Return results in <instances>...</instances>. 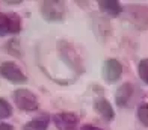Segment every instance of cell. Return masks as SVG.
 I'll return each mask as SVG.
<instances>
[{"label":"cell","mask_w":148,"mask_h":130,"mask_svg":"<svg viewBox=\"0 0 148 130\" xmlns=\"http://www.w3.org/2000/svg\"><path fill=\"white\" fill-rule=\"evenodd\" d=\"M58 49H59V53H60V58L64 59V62L68 65L71 70H74L77 74H80L83 71L80 54L76 52L73 44H70L68 41H65V39H60L59 44H58Z\"/></svg>","instance_id":"1"},{"label":"cell","mask_w":148,"mask_h":130,"mask_svg":"<svg viewBox=\"0 0 148 130\" xmlns=\"http://www.w3.org/2000/svg\"><path fill=\"white\" fill-rule=\"evenodd\" d=\"M65 5L64 2H56V0H47L41 3V15L44 20L51 23L62 21L65 18Z\"/></svg>","instance_id":"2"},{"label":"cell","mask_w":148,"mask_h":130,"mask_svg":"<svg viewBox=\"0 0 148 130\" xmlns=\"http://www.w3.org/2000/svg\"><path fill=\"white\" fill-rule=\"evenodd\" d=\"M14 101L18 109L26 112H33L36 111L39 103H38V97L32 91L26 89V88H20L14 92Z\"/></svg>","instance_id":"3"},{"label":"cell","mask_w":148,"mask_h":130,"mask_svg":"<svg viewBox=\"0 0 148 130\" xmlns=\"http://www.w3.org/2000/svg\"><path fill=\"white\" fill-rule=\"evenodd\" d=\"M20 30H21V17L18 14L0 12V36H6L9 33H18Z\"/></svg>","instance_id":"4"},{"label":"cell","mask_w":148,"mask_h":130,"mask_svg":"<svg viewBox=\"0 0 148 130\" xmlns=\"http://www.w3.org/2000/svg\"><path fill=\"white\" fill-rule=\"evenodd\" d=\"M127 18L138 29H148V6L132 5L125 9Z\"/></svg>","instance_id":"5"},{"label":"cell","mask_w":148,"mask_h":130,"mask_svg":"<svg viewBox=\"0 0 148 130\" xmlns=\"http://www.w3.org/2000/svg\"><path fill=\"white\" fill-rule=\"evenodd\" d=\"M0 76L5 77L6 80H9L11 83H15V85H21L27 82V77L26 74L21 71L15 62H3L0 65Z\"/></svg>","instance_id":"6"},{"label":"cell","mask_w":148,"mask_h":130,"mask_svg":"<svg viewBox=\"0 0 148 130\" xmlns=\"http://www.w3.org/2000/svg\"><path fill=\"white\" fill-rule=\"evenodd\" d=\"M53 122L58 127V130H77L79 117L73 112H59L55 113Z\"/></svg>","instance_id":"7"},{"label":"cell","mask_w":148,"mask_h":130,"mask_svg":"<svg viewBox=\"0 0 148 130\" xmlns=\"http://www.w3.org/2000/svg\"><path fill=\"white\" fill-rule=\"evenodd\" d=\"M123 74V65L116 59H107L103 65V77L107 83H115Z\"/></svg>","instance_id":"8"},{"label":"cell","mask_w":148,"mask_h":130,"mask_svg":"<svg viewBox=\"0 0 148 130\" xmlns=\"http://www.w3.org/2000/svg\"><path fill=\"white\" fill-rule=\"evenodd\" d=\"M132 97H133V85L129 83V82L123 83L118 88V91L115 92V101H116V105L119 107L129 106Z\"/></svg>","instance_id":"9"},{"label":"cell","mask_w":148,"mask_h":130,"mask_svg":"<svg viewBox=\"0 0 148 130\" xmlns=\"http://www.w3.org/2000/svg\"><path fill=\"white\" fill-rule=\"evenodd\" d=\"M94 109H95L97 113H100V117L104 118L106 121H110V120H113V117H115V112H113L112 105L106 98L95 100V103H94Z\"/></svg>","instance_id":"10"},{"label":"cell","mask_w":148,"mask_h":130,"mask_svg":"<svg viewBox=\"0 0 148 130\" xmlns=\"http://www.w3.org/2000/svg\"><path fill=\"white\" fill-rule=\"evenodd\" d=\"M98 5H100L101 12L106 14V15H109V17H118L123 12L121 3L116 2V0H100Z\"/></svg>","instance_id":"11"},{"label":"cell","mask_w":148,"mask_h":130,"mask_svg":"<svg viewBox=\"0 0 148 130\" xmlns=\"http://www.w3.org/2000/svg\"><path fill=\"white\" fill-rule=\"evenodd\" d=\"M49 129V115H41L26 122L23 130H47Z\"/></svg>","instance_id":"12"},{"label":"cell","mask_w":148,"mask_h":130,"mask_svg":"<svg viewBox=\"0 0 148 130\" xmlns=\"http://www.w3.org/2000/svg\"><path fill=\"white\" fill-rule=\"evenodd\" d=\"M11 115H12V106L9 105V101L0 97V120H6Z\"/></svg>","instance_id":"13"},{"label":"cell","mask_w":148,"mask_h":130,"mask_svg":"<svg viewBox=\"0 0 148 130\" xmlns=\"http://www.w3.org/2000/svg\"><path fill=\"white\" fill-rule=\"evenodd\" d=\"M138 73H139V77L142 79L145 83H148V58L142 59L138 65Z\"/></svg>","instance_id":"14"},{"label":"cell","mask_w":148,"mask_h":130,"mask_svg":"<svg viewBox=\"0 0 148 130\" xmlns=\"http://www.w3.org/2000/svg\"><path fill=\"white\" fill-rule=\"evenodd\" d=\"M138 118L144 126L148 127V103H144L138 107Z\"/></svg>","instance_id":"15"},{"label":"cell","mask_w":148,"mask_h":130,"mask_svg":"<svg viewBox=\"0 0 148 130\" xmlns=\"http://www.w3.org/2000/svg\"><path fill=\"white\" fill-rule=\"evenodd\" d=\"M80 130H103V129H100L97 126H92V124H85V126H82Z\"/></svg>","instance_id":"16"},{"label":"cell","mask_w":148,"mask_h":130,"mask_svg":"<svg viewBox=\"0 0 148 130\" xmlns=\"http://www.w3.org/2000/svg\"><path fill=\"white\" fill-rule=\"evenodd\" d=\"M0 130H14V126L8 124V122H0Z\"/></svg>","instance_id":"17"}]
</instances>
